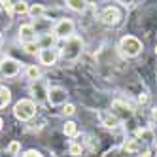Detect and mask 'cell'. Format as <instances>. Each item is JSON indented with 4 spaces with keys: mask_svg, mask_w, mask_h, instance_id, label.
Listing matches in <instances>:
<instances>
[{
    "mask_svg": "<svg viewBox=\"0 0 157 157\" xmlns=\"http://www.w3.org/2000/svg\"><path fill=\"white\" fill-rule=\"evenodd\" d=\"M30 91L34 93L36 100H44V98H48V91H49V87L46 85V82H44V80H38V82H32Z\"/></svg>",
    "mask_w": 157,
    "mask_h": 157,
    "instance_id": "cell-9",
    "label": "cell"
},
{
    "mask_svg": "<svg viewBox=\"0 0 157 157\" xmlns=\"http://www.w3.org/2000/svg\"><path fill=\"white\" fill-rule=\"evenodd\" d=\"M21 70V64L15 61V59H4L2 64H0V72L6 78H15Z\"/></svg>",
    "mask_w": 157,
    "mask_h": 157,
    "instance_id": "cell-7",
    "label": "cell"
},
{
    "mask_svg": "<svg viewBox=\"0 0 157 157\" xmlns=\"http://www.w3.org/2000/svg\"><path fill=\"white\" fill-rule=\"evenodd\" d=\"M19 38L23 44H30V42H36V30L32 25H21L19 27Z\"/></svg>",
    "mask_w": 157,
    "mask_h": 157,
    "instance_id": "cell-8",
    "label": "cell"
},
{
    "mask_svg": "<svg viewBox=\"0 0 157 157\" xmlns=\"http://www.w3.org/2000/svg\"><path fill=\"white\" fill-rule=\"evenodd\" d=\"M23 157H42V155H40L38 151H34V150H29V151H27Z\"/></svg>",
    "mask_w": 157,
    "mask_h": 157,
    "instance_id": "cell-25",
    "label": "cell"
},
{
    "mask_svg": "<svg viewBox=\"0 0 157 157\" xmlns=\"http://www.w3.org/2000/svg\"><path fill=\"white\" fill-rule=\"evenodd\" d=\"M82 49H83L82 38H78V36L74 34V36H70V38L64 40L63 48H61V57H63L64 61H68V63H74V61L80 59Z\"/></svg>",
    "mask_w": 157,
    "mask_h": 157,
    "instance_id": "cell-1",
    "label": "cell"
},
{
    "mask_svg": "<svg viewBox=\"0 0 157 157\" xmlns=\"http://www.w3.org/2000/svg\"><path fill=\"white\" fill-rule=\"evenodd\" d=\"M38 59H40L42 64L51 66V64H55V61H57V51L55 49H40L38 51Z\"/></svg>",
    "mask_w": 157,
    "mask_h": 157,
    "instance_id": "cell-10",
    "label": "cell"
},
{
    "mask_svg": "<svg viewBox=\"0 0 157 157\" xmlns=\"http://www.w3.org/2000/svg\"><path fill=\"white\" fill-rule=\"evenodd\" d=\"M55 40H57V36H55V34H51V32H44L42 38H40V42H38V46H40V49H53Z\"/></svg>",
    "mask_w": 157,
    "mask_h": 157,
    "instance_id": "cell-12",
    "label": "cell"
},
{
    "mask_svg": "<svg viewBox=\"0 0 157 157\" xmlns=\"http://www.w3.org/2000/svg\"><path fill=\"white\" fill-rule=\"evenodd\" d=\"M0 64H2V61H0Z\"/></svg>",
    "mask_w": 157,
    "mask_h": 157,
    "instance_id": "cell-32",
    "label": "cell"
},
{
    "mask_svg": "<svg viewBox=\"0 0 157 157\" xmlns=\"http://www.w3.org/2000/svg\"><path fill=\"white\" fill-rule=\"evenodd\" d=\"M66 98H68V93H66V89H64V87H59V85L49 87V91H48V100H49V104H51V106L66 104Z\"/></svg>",
    "mask_w": 157,
    "mask_h": 157,
    "instance_id": "cell-5",
    "label": "cell"
},
{
    "mask_svg": "<svg viewBox=\"0 0 157 157\" xmlns=\"http://www.w3.org/2000/svg\"><path fill=\"white\" fill-rule=\"evenodd\" d=\"M13 12L15 13H29V6H27V2H13Z\"/></svg>",
    "mask_w": 157,
    "mask_h": 157,
    "instance_id": "cell-18",
    "label": "cell"
},
{
    "mask_svg": "<svg viewBox=\"0 0 157 157\" xmlns=\"http://www.w3.org/2000/svg\"><path fill=\"white\" fill-rule=\"evenodd\" d=\"M10 100H12V93H10V89L4 87V85H0V110L6 108L10 104Z\"/></svg>",
    "mask_w": 157,
    "mask_h": 157,
    "instance_id": "cell-13",
    "label": "cell"
},
{
    "mask_svg": "<svg viewBox=\"0 0 157 157\" xmlns=\"http://www.w3.org/2000/svg\"><path fill=\"white\" fill-rule=\"evenodd\" d=\"M100 121H102V125L108 127V129H114V127L119 125V119L114 114H110V112H100Z\"/></svg>",
    "mask_w": 157,
    "mask_h": 157,
    "instance_id": "cell-11",
    "label": "cell"
},
{
    "mask_svg": "<svg viewBox=\"0 0 157 157\" xmlns=\"http://www.w3.org/2000/svg\"><path fill=\"white\" fill-rule=\"evenodd\" d=\"M34 114H36V104L29 98H21L13 108V116L21 121H29L30 117H34Z\"/></svg>",
    "mask_w": 157,
    "mask_h": 157,
    "instance_id": "cell-3",
    "label": "cell"
},
{
    "mask_svg": "<svg viewBox=\"0 0 157 157\" xmlns=\"http://www.w3.org/2000/svg\"><path fill=\"white\" fill-rule=\"evenodd\" d=\"M53 34L57 38H70L74 36V21L72 19H61L57 21V25L53 27Z\"/></svg>",
    "mask_w": 157,
    "mask_h": 157,
    "instance_id": "cell-4",
    "label": "cell"
},
{
    "mask_svg": "<svg viewBox=\"0 0 157 157\" xmlns=\"http://www.w3.org/2000/svg\"><path fill=\"white\" fill-rule=\"evenodd\" d=\"M0 8H4V6H2V2H0Z\"/></svg>",
    "mask_w": 157,
    "mask_h": 157,
    "instance_id": "cell-30",
    "label": "cell"
},
{
    "mask_svg": "<svg viewBox=\"0 0 157 157\" xmlns=\"http://www.w3.org/2000/svg\"><path fill=\"white\" fill-rule=\"evenodd\" d=\"M119 51L123 57H136L142 51V42L136 36H125L119 42Z\"/></svg>",
    "mask_w": 157,
    "mask_h": 157,
    "instance_id": "cell-2",
    "label": "cell"
},
{
    "mask_svg": "<svg viewBox=\"0 0 157 157\" xmlns=\"http://www.w3.org/2000/svg\"><path fill=\"white\" fill-rule=\"evenodd\" d=\"M155 53H157V46H155Z\"/></svg>",
    "mask_w": 157,
    "mask_h": 157,
    "instance_id": "cell-31",
    "label": "cell"
},
{
    "mask_svg": "<svg viewBox=\"0 0 157 157\" xmlns=\"http://www.w3.org/2000/svg\"><path fill=\"white\" fill-rule=\"evenodd\" d=\"M27 78H29V80H32V82H38V78H40V68H38V66H34V64L29 66V68H27Z\"/></svg>",
    "mask_w": 157,
    "mask_h": 157,
    "instance_id": "cell-15",
    "label": "cell"
},
{
    "mask_svg": "<svg viewBox=\"0 0 157 157\" xmlns=\"http://www.w3.org/2000/svg\"><path fill=\"white\" fill-rule=\"evenodd\" d=\"M136 148H138L136 140H129V142H125V150H127V151H136Z\"/></svg>",
    "mask_w": 157,
    "mask_h": 157,
    "instance_id": "cell-22",
    "label": "cell"
},
{
    "mask_svg": "<svg viewBox=\"0 0 157 157\" xmlns=\"http://www.w3.org/2000/svg\"><path fill=\"white\" fill-rule=\"evenodd\" d=\"M66 6H68L70 10H74V12H83L85 10V2H80V0H68Z\"/></svg>",
    "mask_w": 157,
    "mask_h": 157,
    "instance_id": "cell-16",
    "label": "cell"
},
{
    "mask_svg": "<svg viewBox=\"0 0 157 157\" xmlns=\"http://www.w3.org/2000/svg\"><path fill=\"white\" fill-rule=\"evenodd\" d=\"M2 6L8 10V13H13V2H2Z\"/></svg>",
    "mask_w": 157,
    "mask_h": 157,
    "instance_id": "cell-24",
    "label": "cell"
},
{
    "mask_svg": "<svg viewBox=\"0 0 157 157\" xmlns=\"http://www.w3.org/2000/svg\"><path fill=\"white\" fill-rule=\"evenodd\" d=\"M0 40H2V38H0Z\"/></svg>",
    "mask_w": 157,
    "mask_h": 157,
    "instance_id": "cell-33",
    "label": "cell"
},
{
    "mask_svg": "<svg viewBox=\"0 0 157 157\" xmlns=\"http://www.w3.org/2000/svg\"><path fill=\"white\" fill-rule=\"evenodd\" d=\"M151 117L157 121V108H153V110H151Z\"/></svg>",
    "mask_w": 157,
    "mask_h": 157,
    "instance_id": "cell-27",
    "label": "cell"
},
{
    "mask_svg": "<svg viewBox=\"0 0 157 157\" xmlns=\"http://www.w3.org/2000/svg\"><path fill=\"white\" fill-rule=\"evenodd\" d=\"M38 49H40L38 42H30V44H25V51H27V53H30V55H34Z\"/></svg>",
    "mask_w": 157,
    "mask_h": 157,
    "instance_id": "cell-19",
    "label": "cell"
},
{
    "mask_svg": "<svg viewBox=\"0 0 157 157\" xmlns=\"http://www.w3.org/2000/svg\"><path fill=\"white\" fill-rule=\"evenodd\" d=\"M140 157H150V151H144V153H142Z\"/></svg>",
    "mask_w": 157,
    "mask_h": 157,
    "instance_id": "cell-28",
    "label": "cell"
},
{
    "mask_svg": "<svg viewBox=\"0 0 157 157\" xmlns=\"http://www.w3.org/2000/svg\"><path fill=\"white\" fill-rule=\"evenodd\" d=\"M70 155H74V157L82 155V146L78 144V142H72V144H70Z\"/></svg>",
    "mask_w": 157,
    "mask_h": 157,
    "instance_id": "cell-21",
    "label": "cell"
},
{
    "mask_svg": "<svg viewBox=\"0 0 157 157\" xmlns=\"http://www.w3.org/2000/svg\"><path fill=\"white\" fill-rule=\"evenodd\" d=\"M138 102H140V104L148 102V97H146V95H140V97H138Z\"/></svg>",
    "mask_w": 157,
    "mask_h": 157,
    "instance_id": "cell-26",
    "label": "cell"
},
{
    "mask_svg": "<svg viewBox=\"0 0 157 157\" xmlns=\"http://www.w3.org/2000/svg\"><path fill=\"white\" fill-rule=\"evenodd\" d=\"M44 12H46V8H44L42 4H34V6L29 8V15L32 19H42L44 17Z\"/></svg>",
    "mask_w": 157,
    "mask_h": 157,
    "instance_id": "cell-14",
    "label": "cell"
},
{
    "mask_svg": "<svg viewBox=\"0 0 157 157\" xmlns=\"http://www.w3.org/2000/svg\"><path fill=\"white\" fill-rule=\"evenodd\" d=\"M63 131H64V134H66V136H74V134L78 132V127H76V123H74V121H66Z\"/></svg>",
    "mask_w": 157,
    "mask_h": 157,
    "instance_id": "cell-17",
    "label": "cell"
},
{
    "mask_svg": "<svg viewBox=\"0 0 157 157\" xmlns=\"http://www.w3.org/2000/svg\"><path fill=\"white\" fill-rule=\"evenodd\" d=\"M119 19H121V13L116 6H108V8L102 10V13H100V21H102L104 25H117Z\"/></svg>",
    "mask_w": 157,
    "mask_h": 157,
    "instance_id": "cell-6",
    "label": "cell"
},
{
    "mask_svg": "<svg viewBox=\"0 0 157 157\" xmlns=\"http://www.w3.org/2000/svg\"><path fill=\"white\" fill-rule=\"evenodd\" d=\"M2 125H4V121H2V119H0V129H2Z\"/></svg>",
    "mask_w": 157,
    "mask_h": 157,
    "instance_id": "cell-29",
    "label": "cell"
},
{
    "mask_svg": "<svg viewBox=\"0 0 157 157\" xmlns=\"http://www.w3.org/2000/svg\"><path fill=\"white\" fill-rule=\"evenodd\" d=\"M19 150H21V144H19L17 140H13L12 144L8 146V153H10V155H15V153H17Z\"/></svg>",
    "mask_w": 157,
    "mask_h": 157,
    "instance_id": "cell-20",
    "label": "cell"
},
{
    "mask_svg": "<svg viewBox=\"0 0 157 157\" xmlns=\"http://www.w3.org/2000/svg\"><path fill=\"white\" fill-rule=\"evenodd\" d=\"M74 112H76V106L74 104H64V114L66 116H72Z\"/></svg>",
    "mask_w": 157,
    "mask_h": 157,
    "instance_id": "cell-23",
    "label": "cell"
}]
</instances>
